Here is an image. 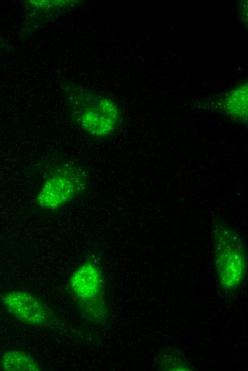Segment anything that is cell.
Listing matches in <instances>:
<instances>
[{"label": "cell", "instance_id": "5", "mask_svg": "<svg viewBox=\"0 0 248 371\" xmlns=\"http://www.w3.org/2000/svg\"><path fill=\"white\" fill-rule=\"evenodd\" d=\"M3 307L21 322L33 327H49L56 319L38 298L26 291L12 290L1 297Z\"/></svg>", "mask_w": 248, "mask_h": 371}, {"label": "cell", "instance_id": "4", "mask_svg": "<svg viewBox=\"0 0 248 371\" xmlns=\"http://www.w3.org/2000/svg\"><path fill=\"white\" fill-rule=\"evenodd\" d=\"M71 293L83 317L102 323L108 317L105 279L100 265L86 260L72 273L68 283Z\"/></svg>", "mask_w": 248, "mask_h": 371}, {"label": "cell", "instance_id": "8", "mask_svg": "<svg viewBox=\"0 0 248 371\" xmlns=\"http://www.w3.org/2000/svg\"><path fill=\"white\" fill-rule=\"evenodd\" d=\"M1 369L5 371H39L42 368L29 353L16 349L4 352L0 359Z\"/></svg>", "mask_w": 248, "mask_h": 371}, {"label": "cell", "instance_id": "3", "mask_svg": "<svg viewBox=\"0 0 248 371\" xmlns=\"http://www.w3.org/2000/svg\"><path fill=\"white\" fill-rule=\"evenodd\" d=\"M88 185V176L80 166L68 160L58 161L43 181L36 203L44 210L59 209L81 196Z\"/></svg>", "mask_w": 248, "mask_h": 371}, {"label": "cell", "instance_id": "1", "mask_svg": "<svg viewBox=\"0 0 248 371\" xmlns=\"http://www.w3.org/2000/svg\"><path fill=\"white\" fill-rule=\"evenodd\" d=\"M61 86L72 121L84 133L93 138L104 139L113 136L120 128L123 111L111 96L73 81L62 82Z\"/></svg>", "mask_w": 248, "mask_h": 371}, {"label": "cell", "instance_id": "7", "mask_svg": "<svg viewBox=\"0 0 248 371\" xmlns=\"http://www.w3.org/2000/svg\"><path fill=\"white\" fill-rule=\"evenodd\" d=\"M222 111L237 123L247 121V84L241 83L235 86L225 96L222 103Z\"/></svg>", "mask_w": 248, "mask_h": 371}, {"label": "cell", "instance_id": "2", "mask_svg": "<svg viewBox=\"0 0 248 371\" xmlns=\"http://www.w3.org/2000/svg\"><path fill=\"white\" fill-rule=\"evenodd\" d=\"M214 260L222 288L232 290L239 287L247 271V250L240 235L228 224L213 220Z\"/></svg>", "mask_w": 248, "mask_h": 371}, {"label": "cell", "instance_id": "6", "mask_svg": "<svg viewBox=\"0 0 248 371\" xmlns=\"http://www.w3.org/2000/svg\"><path fill=\"white\" fill-rule=\"evenodd\" d=\"M80 4L74 0H29L25 1V9L29 25L32 30H37L70 13Z\"/></svg>", "mask_w": 248, "mask_h": 371}, {"label": "cell", "instance_id": "9", "mask_svg": "<svg viewBox=\"0 0 248 371\" xmlns=\"http://www.w3.org/2000/svg\"><path fill=\"white\" fill-rule=\"evenodd\" d=\"M157 367L163 371H192L193 367L177 349L165 346L162 347L157 358Z\"/></svg>", "mask_w": 248, "mask_h": 371}]
</instances>
